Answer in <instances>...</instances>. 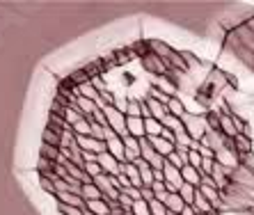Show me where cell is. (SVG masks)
<instances>
[{
    "label": "cell",
    "instance_id": "cell-1",
    "mask_svg": "<svg viewBox=\"0 0 254 215\" xmlns=\"http://www.w3.org/2000/svg\"><path fill=\"white\" fill-rule=\"evenodd\" d=\"M234 94L220 66L158 39L94 57L55 87L39 185L60 215H220L252 158Z\"/></svg>",
    "mask_w": 254,
    "mask_h": 215
},
{
    "label": "cell",
    "instance_id": "cell-2",
    "mask_svg": "<svg viewBox=\"0 0 254 215\" xmlns=\"http://www.w3.org/2000/svg\"><path fill=\"white\" fill-rule=\"evenodd\" d=\"M225 48L236 55L250 71H254V16L241 21L225 35Z\"/></svg>",
    "mask_w": 254,
    "mask_h": 215
},
{
    "label": "cell",
    "instance_id": "cell-3",
    "mask_svg": "<svg viewBox=\"0 0 254 215\" xmlns=\"http://www.w3.org/2000/svg\"><path fill=\"white\" fill-rule=\"evenodd\" d=\"M245 215H254V204H252V206H250V211H248V213H245Z\"/></svg>",
    "mask_w": 254,
    "mask_h": 215
}]
</instances>
